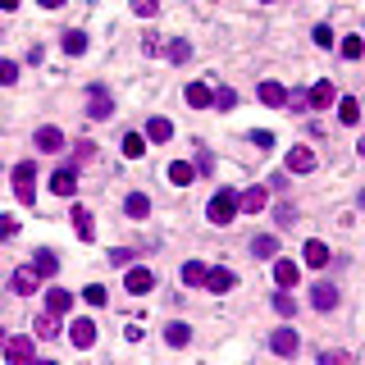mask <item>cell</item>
I'll list each match as a JSON object with an SVG mask.
<instances>
[{"instance_id": "6da1fadb", "label": "cell", "mask_w": 365, "mask_h": 365, "mask_svg": "<svg viewBox=\"0 0 365 365\" xmlns=\"http://www.w3.org/2000/svg\"><path fill=\"white\" fill-rule=\"evenodd\" d=\"M206 220L220 224V229L238 220V192H233V188H220V192H215V201L206 206Z\"/></svg>"}, {"instance_id": "7a4b0ae2", "label": "cell", "mask_w": 365, "mask_h": 365, "mask_svg": "<svg viewBox=\"0 0 365 365\" xmlns=\"http://www.w3.org/2000/svg\"><path fill=\"white\" fill-rule=\"evenodd\" d=\"M10 178H14V197H19L23 206H33V201H37V165H33V160H23V165L10 169Z\"/></svg>"}, {"instance_id": "3957f363", "label": "cell", "mask_w": 365, "mask_h": 365, "mask_svg": "<svg viewBox=\"0 0 365 365\" xmlns=\"http://www.w3.org/2000/svg\"><path fill=\"white\" fill-rule=\"evenodd\" d=\"M0 352H5V361H10V365H23V361H33V356H37V343L28 338V333H14V338L0 343Z\"/></svg>"}, {"instance_id": "277c9868", "label": "cell", "mask_w": 365, "mask_h": 365, "mask_svg": "<svg viewBox=\"0 0 365 365\" xmlns=\"http://www.w3.org/2000/svg\"><path fill=\"white\" fill-rule=\"evenodd\" d=\"M123 288L133 292V297H142V292L155 288V274H151V269H142V265H123Z\"/></svg>"}, {"instance_id": "5b68a950", "label": "cell", "mask_w": 365, "mask_h": 365, "mask_svg": "<svg viewBox=\"0 0 365 365\" xmlns=\"http://www.w3.org/2000/svg\"><path fill=\"white\" fill-rule=\"evenodd\" d=\"M69 343H73L78 352H87V347L96 343V324H91V320H73V324H69Z\"/></svg>"}, {"instance_id": "8992f818", "label": "cell", "mask_w": 365, "mask_h": 365, "mask_svg": "<svg viewBox=\"0 0 365 365\" xmlns=\"http://www.w3.org/2000/svg\"><path fill=\"white\" fill-rule=\"evenodd\" d=\"M51 192H55V197H64V201H73L78 174H73V169H55V174H51Z\"/></svg>"}, {"instance_id": "52a82bcc", "label": "cell", "mask_w": 365, "mask_h": 365, "mask_svg": "<svg viewBox=\"0 0 365 365\" xmlns=\"http://www.w3.org/2000/svg\"><path fill=\"white\" fill-rule=\"evenodd\" d=\"M315 169V151L310 146H292L288 151V174H310Z\"/></svg>"}, {"instance_id": "ba28073f", "label": "cell", "mask_w": 365, "mask_h": 365, "mask_svg": "<svg viewBox=\"0 0 365 365\" xmlns=\"http://www.w3.org/2000/svg\"><path fill=\"white\" fill-rule=\"evenodd\" d=\"M301 260H306L310 269H324V265H329V247H324L320 238H310V242L301 247Z\"/></svg>"}, {"instance_id": "9c48e42d", "label": "cell", "mask_w": 365, "mask_h": 365, "mask_svg": "<svg viewBox=\"0 0 365 365\" xmlns=\"http://www.w3.org/2000/svg\"><path fill=\"white\" fill-rule=\"evenodd\" d=\"M265 188H247V192H238V211H247V215H260L265 211Z\"/></svg>"}, {"instance_id": "30bf717a", "label": "cell", "mask_w": 365, "mask_h": 365, "mask_svg": "<svg viewBox=\"0 0 365 365\" xmlns=\"http://www.w3.org/2000/svg\"><path fill=\"white\" fill-rule=\"evenodd\" d=\"M37 151H46V155H55L60 146H64V133H60V128H51V123H46V128H37Z\"/></svg>"}, {"instance_id": "8fae6325", "label": "cell", "mask_w": 365, "mask_h": 365, "mask_svg": "<svg viewBox=\"0 0 365 365\" xmlns=\"http://www.w3.org/2000/svg\"><path fill=\"white\" fill-rule=\"evenodd\" d=\"M260 100H265L269 110H283L288 105V87L283 82H260Z\"/></svg>"}, {"instance_id": "7c38bea8", "label": "cell", "mask_w": 365, "mask_h": 365, "mask_svg": "<svg viewBox=\"0 0 365 365\" xmlns=\"http://www.w3.org/2000/svg\"><path fill=\"white\" fill-rule=\"evenodd\" d=\"M188 105H192V110H211V105H215V91L206 87V82H188Z\"/></svg>"}, {"instance_id": "4fadbf2b", "label": "cell", "mask_w": 365, "mask_h": 365, "mask_svg": "<svg viewBox=\"0 0 365 365\" xmlns=\"http://www.w3.org/2000/svg\"><path fill=\"white\" fill-rule=\"evenodd\" d=\"M333 100H338L333 82H315V87L306 91V105H315V110H324V105H333Z\"/></svg>"}, {"instance_id": "5bb4252c", "label": "cell", "mask_w": 365, "mask_h": 365, "mask_svg": "<svg viewBox=\"0 0 365 365\" xmlns=\"http://www.w3.org/2000/svg\"><path fill=\"white\" fill-rule=\"evenodd\" d=\"M46 306H51V315H69V310H73V292L51 288V292H46Z\"/></svg>"}, {"instance_id": "9a60e30c", "label": "cell", "mask_w": 365, "mask_h": 365, "mask_svg": "<svg viewBox=\"0 0 365 365\" xmlns=\"http://www.w3.org/2000/svg\"><path fill=\"white\" fill-rule=\"evenodd\" d=\"M269 347H274L278 356H297V333H292V329H274Z\"/></svg>"}, {"instance_id": "2e32d148", "label": "cell", "mask_w": 365, "mask_h": 365, "mask_svg": "<svg viewBox=\"0 0 365 365\" xmlns=\"http://www.w3.org/2000/svg\"><path fill=\"white\" fill-rule=\"evenodd\" d=\"M310 306L315 310H333L338 306V288H333V283H320V288L310 292Z\"/></svg>"}, {"instance_id": "e0dca14e", "label": "cell", "mask_w": 365, "mask_h": 365, "mask_svg": "<svg viewBox=\"0 0 365 365\" xmlns=\"http://www.w3.org/2000/svg\"><path fill=\"white\" fill-rule=\"evenodd\" d=\"M91 119H110V114H114V100H110V91H96V87H91Z\"/></svg>"}, {"instance_id": "ac0fdd59", "label": "cell", "mask_w": 365, "mask_h": 365, "mask_svg": "<svg viewBox=\"0 0 365 365\" xmlns=\"http://www.w3.org/2000/svg\"><path fill=\"white\" fill-rule=\"evenodd\" d=\"M192 178H197V165H188V160H174V165H169V183H174V188H188Z\"/></svg>"}, {"instance_id": "d6986e66", "label": "cell", "mask_w": 365, "mask_h": 365, "mask_svg": "<svg viewBox=\"0 0 365 365\" xmlns=\"http://www.w3.org/2000/svg\"><path fill=\"white\" fill-rule=\"evenodd\" d=\"M206 292H229L233 288V274L229 269H206V283H201Z\"/></svg>"}, {"instance_id": "ffe728a7", "label": "cell", "mask_w": 365, "mask_h": 365, "mask_svg": "<svg viewBox=\"0 0 365 365\" xmlns=\"http://www.w3.org/2000/svg\"><path fill=\"white\" fill-rule=\"evenodd\" d=\"M33 269H37V274H42V278H51V274H55V269H60V256H55V251H46V247H42V251L33 256Z\"/></svg>"}, {"instance_id": "44dd1931", "label": "cell", "mask_w": 365, "mask_h": 365, "mask_svg": "<svg viewBox=\"0 0 365 365\" xmlns=\"http://www.w3.org/2000/svg\"><path fill=\"white\" fill-rule=\"evenodd\" d=\"M169 137H174V123L155 114V119L146 123V142H169Z\"/></svg>"}, {"instance_id": "7402d4cb", "label": "cell", "mask_w": 365, "mask_h": 365, "mask_svg": "<svg viewBox=\"0 0 365 365\" xmlns=\"http://www.w3.org/2000/svg\"><path fill=\"white\" fill-rule=\"evenodd\" d=\"M37 278H42V274H37L33 265H28V269H14V292H23V297H28V292H37Z\"/></svg>"}, {"instance_id": "603a6c76", "label": "cell", "mask_w": 365, "mask_h": 365, "mask_svg": "<svg viewBox=\"0 0 365 365\" xmlns=\"http://www.w3.org/2000/svg\"><path fill=\"white\" fill-rule=\"evenodd\" d=\"M165 343H169V347H188V343H192V329H188L183 320H174V324L165 329Z\"/></svg>"}, {"instance_id": "cb8c5ba5", "label": "cell", "mask_w": 365, "mask_h": 365, "mask_svg": "<svg viewBox=\"0 0 365 365\" xmlns=\"http://www.w3.org/2000/svg\"><path fill=\"white\" fill-rule=\"evenodd\" d=\"M274 283L278 288H292V283H297V265H292V260H274Z\"/></svg>"}, {"instance_id": "d4e9b609", "label": "cell", "mask_w": 365, "mask_h": 365, "mask_svg": "<svg viewBox=\"0 0 365 365\" xmlns=\"http://www.w3.org/2000/svg\"><path fill=\"white\" fill-rule=\"evenodd\" d=\"M123 155H128V160H142L146 155V137L142 133H123Z\"/></svg>"}, {"instance_id": "484cf974", "label": "cell", "mask_w": 365, "mask_h": 365, "mask_svg": "<svg viewBox=\"0 0 365 365\" xmlns=\"http://www.w3.org/2000/svg\"><path fill=\"white\" fill-rule=\"evenodd\" d=\"M123 211H128V220H146V211H151V201H146L142 192H133V197L123 201Z\"/></svg>"}, {"instance_id": "4316f807", "label": "cell", "mask_w": 365, "mask_h": 365, "mask_svg": "<svg viewBox=\"0 0 365 365\" xmlns=\"http://www.w3.org/2000/svg\"><path fill=\"white\" fill-rule=\"evenodd\" d=\"M338 119H343L347 128H352V123H361V105H356L352 96H343V100H338Z\"/></svg>"}, {"instance_id": "83f0119b", "label": "cell", "mask_w": 365, "mask_h": 365, "mask_svg": "<svg viewBox=\"0 0 365 365\" xmlns=\"http://www.w3.org/2000/svg\"><path fill=\"white\" fill-rule=\"evenodd\" d=\"M183 283H188V288H201V283H206V265H201V260H188V265H183Z\"/></svg>"}, {"instance_id": "f1b7e54d", "label": "cell", "mask_w": 365, "mask_h": 365, "mask_svg": "<svg viewBox=\"0 0 365 365\" xmlns=\"http://www.w3.org/2000/svg\"><path fill=\"white\" fill-rule=\"evenodd\" d=\"M82 301H87V306H105L110 292H105V283H87V288H82Z\"/></svg>"}, {"instance_id": "f546056e", "label": "cell", "mask_w": 365, "mask_h": 365, "mask_svg": "<svg viewBox=\"0 0 365 365\" xmlns=\"http://www.w3.org/2000/svg\"><path fill=\"white\" fill-rule=\"evenodd\" d=\"M64 51H69V55H82V51H87V33H78V28L64 33Z\"/></svg>"}, {"instance_id": "4dcf8cb0", "label": "cell", "mask_w": 365, "mask_h": 365, "mask_svg": "<svg viewBox=\"0 0 365 365\" xmlns=\"http://www.w3.org/2000/svg\"><path fill=\"white\" fill-rule=\"evenodd\" d=\"M73 229H78V238H91V215H87V206H73Z\"/></svg>"}, {"instance_id": "1f68e13d", "label": "cell", "mask_w": 365, "mask_h": 365, "mask_svg": "<svg viewBox=\"0 0 365 365\" xmlns=\"http://www.w3.org/2000/svg\"><path fill=\"white\" fill-rule=\"evenodd\" d=\"M274 251H278V238H256L251 242V256H260V260H269Z\"/></svg>"}, {"instance_id": "d6a6232c", "label": "cell", "mask_w": 365, "mask_h": 365, "mask_svg": "<svg viewBox=\"0 0 365 365\" xmlns=\"http://www.w3.org/2000/svg\"><path fill=\"white\" fill-rule=\"evenodd\" d=\"M33 329H37V338H55V315H37V320H33Z\"/></svg>"}, {"instance_id": "836d02e7", "label": "cell", "mask_w": 365, "mask_h": 365, "mask_svg": "<svg viewBox=\"0 0 365 365\" xmlns=\"http://www.w3.org/2000/svg\"><path fill=\"white\" fill-rule=\"evenodd\" d=\"M338 51H343V60H361V55H365V42H361V37H347Z\"/></svg>"}, {"instance_id": "e575fe53", "label": "cell", "mask_w": 365, "mask_h": 365, "mask_svg": "<svg viewBox=\"0 0 365 365\" xmlns=\"http://www.w3.org/2000/svg\"><path fill=\"white\" fill-rule=\"evenodd\" d=\"M19 82V64L14 60H0V87H14Z\"/></svg>"}, {"instance_id": "d590c367", "label": "cell", "mask_w": 365, "mask_h": 365, "mask_svg": "<svg viewBox=\"0 0 365 365\" xmlns=\"http://www.w3.org/2000/svg\"><path fill=\"white\" fill-rule=\"evenodd\" d=\"M188 55H192V46L183 42V37H178V42H169V60H174V64H183Z\"/></svg>"}, {"instance_id": "8d00e7d4", "label": "cell", "mask_w": 365, "mask_h": 365, "mask_svg": "<svg viewBox=\"0 0 365 365\" xmlns=\"http://www.w3.org/2000/svg\"><path fill=\"white\" fill-rule=\"evenodd\" d=\"M215 105H220V110H233V105H238V91H233V87L215 91Z\"/></svg>"}, {"instance_id": "74e56055", "label": "cell", "mask_w": 365, "mask_h": 365, "mask_svg": "<svg viewBox=\"0 0 365 365\" xmlns=\"http://www.w3.org/2000/svg\"><path fill=\"white\" fill-rule=\"evenodd\" d=\"M274 310H278V315H292V310H297V301H292L288 292H274Z\"/></svg>"}, {"instance_id": "f35d334b", "label": "cell", "mask_w": 365, "mask_h": 365, "mask_svg": "<svg viewBox=\"0 0 365 365\" xmlns=\"http://www.w3.org/2000/svg\"><path fill=\"white\" fill-rule=\"evenodd\" d=\"M155 10H160L155 0H133V14H142V19H155Z\"/></svg>"}, {"instance_id": "ab89813d", "label": "cell", "mask_w": 365, "mask_h": 365, "mask_svg": "<svg viewBox=\"0 0 365 365\" xmlns=\"http://www.w3.org/2000/svg\"><path fill=\"white\" fill-rule=\"evenodd\" d=\"M87 160H91V146H87V142H78V146H73V169H78V165H87Z\"/></svg>"}, {"instance_id": "60d3db41", "label": "cell", "mask_w": 365, "mask_h": 365, "mask_svg": "<svg viewBox=\"0 0 365 365\" xmlns=\"http://www.w3.org/2000/svg\"><path fill=\"white\" fill-rule=\"evenodd\" d=\"M315 46H324V51H329V46H333V33H329V28H324V23H320V28H315Z\"/></svg>"}, {"instance_id": "b9f144b4", "label": "cell", "mask_w": 365, "mask_h": 365, "mask_svg": "<svg viewBox=\"0 0 365 365\" xmlns=\"http://www.w3.org/2000/svg\"><path fill=\"white\" fill-rule=\"evenodd\" d=\"M251 146H274V133H265V128H256V133H251Z\"/></svg>"}, {"instance_id": "7bdbcfd3", "label": "cell", "mask_w": 365, "mask_h": 365, "mask_svg": "<svg viewBox=\"0 0 365 365\" xmlns=\"http://www.w3.org/2000/svg\"><path fill=\"white\" fill-rule=\"evenodd\" d=\"M14 229H19V220H0V238H10Z\"/></svg>"}, {"instance_id": "ee69618b", "label": "cell", "mask_w": 365, "mask_h": 365, "mask_svg": "<svg viewBox=\"0 0 365 365\" xmlns=\"http://www.w3.org/2000/svg\"><path fill=\"white\" fill-rule=\"evenodd\" d=\"M37 5H42V10H60V5H64V0H37Z\"/></svg>"}, {"instance_id": "f6af8a7d", "label": "cell", "mask_w": 365, "mask_h": 365, "mask_svg": "<svg viewBox=\"0 0 365 365\" xmlns=\"http://www.w3.org/2000/svg\"><path fill=\"white\" fill-rule=\"evenodd\" d=\"M23 0H0V10H19Z\"/></svg>"}, {"instance_id": "bcb514c9", "label": "cell", "mask_w": 365, "mask_h": 365, "mask_svg": "<svg viewBox=\"0 0 365 365\" xmlns=\"http://www.w3.org/2000/svg\"><path fill=\"white\" fill-rule=\"evenodd\" d=\"M361 211H365V192H361Z\"/></svg>"}, {"instance_id": "7dc6e473", "label": "cell", "mask_w": 365, "mask_h": 365, "mask_svg": "<svg viewBox=\"0 0 365 365\" xmlns=\"http://www.w3.org/2000/svg\"><path fill=\"white\" fill-rule=\"evenodd\" d=\"M361 155H365V137H361Z\"/></svg>"}, {"instance_id": "c3c4849f", "label": "cell", "mask_w": 365, "mask_h": 365, "mask_svg": "<svg viewBox=\"0 0 365 365\" xmlns=\"http://www.w3.org/2000/svg\"><path fill=\"white\" fill-rule=\"evenodd\" d=\"M0 343H5V329H0Z\"/></svg>"}]
</instances>
